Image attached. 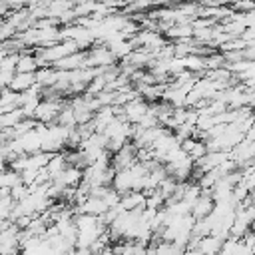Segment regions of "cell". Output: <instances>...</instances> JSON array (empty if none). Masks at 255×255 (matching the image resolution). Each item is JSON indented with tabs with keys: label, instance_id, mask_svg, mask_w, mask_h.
I'll return each instance as SVG.
<instances>
[{
	"label": "cell",
	"instance_id": "cell-24",
	"mask_svg": "<svg viewBox=\"0 0 255 255\" xmlns=\"http://www.w3.org/2000/svg\"><path fill=\"white\" fill-rule=\"evenodd\" d=\"M0 255H2V251H0Z\"/></svg>",
	"mask_w": 255,
	"mask_h": 255
},
{
	"label": "cell",
	"instance_id": "cell-23",
	"mask_svg": "<svg viewBox=\"0 0 255 255\" xmlns=\"http://www.w3.org/2000/svg\"><path fill=\"white\" fill-rule=\"evenodd\" d=\"M159 2H163V4H165V2H171V0H159Z\"/></svg>",
	"mask_w": 255,
	"mask_h": 255
},
{
	"label": "cell",
	"instance_id": "cell-19",
	"mask_svg": "<svg viewBox=\"0 0 255 255\" xmlns=\"http://www.w3.org/2000/svg\"><path fill=\"white\" fill-rule=\"evenodd\" d=\"M241 241H243V243H245L249 249H253V247H255V231H251V229H249V231H247V233L241 237Z\"/></svg>",
	"mask_w": 255,
	"mask_h": 255
},
{
	"label": "cell",
	"instance_id": "cell-18",
	"mask_svg": "<svg viewBox=\"0 0 255 255\" xmlns=\"http://www.w3.org/2000/svg\"><path fill=\"white\" fill-rule=\"evenodd\" d=\"M106 78L104 76H96L90 84H88V88H86V94H90V96H98V94H102L104 90H106Z\"/></svg>",
	"mask_w": 255,
	"mask_h": 255
},
{
	"label": "cell",
	"instance_id": "cell-5",
	"mask_svg": "<svg viewBox=\"0 0 255 255\" xmlns=\"http://www.w3.org/2000/svg\"><path fill=\"white\" fill-rule=\"evenodd\" d=\"M16 139H18V143H20V147H22V151L26 155L42 151V137H40V133L36 129H30V131H26L24 135H20Z\"/></svg>",
	"mask_w": 255,
	"mask_h": 255
},
{
	"label": "cell",
	"instance_id": "cell-14",
	"mask_svg": "<svg viewBox=\"0 0 255 255\" xmlns=\"http://www.w3.org/2000/svg\"><path fill=\"white\" fill-rule=\"evenodd\" d=\"M56 124L62 126V128H76V118H74V110L70 108V104H64L58 118H56Z\"/></svg>",
	"mask_w": 255,
	"mask_h": 255
},
{
	"label": "cell",
	"instance_id": "cell-10",
	"mask_svg": "<svg viewBox=\"0 0 255 255\" xmlns=\"http://www.w3.org/2000/svg\"><path fill=\"white\" fill-rule=\"evenodd\" d=\"M221 245H223V239H217L213 235H205V237H199L197 251H201L203 255H217L221 251Z\"/></svg>",
	"mask_w": 255,
	"mask_h": 255
},
{
	"label": "cell",
	"instance_id": "cell-15",
	"mask_svg": "<svg viewBox=\"0 0 255 255\" xmlns=\"http://www.w3.org/2000/svg\"><path fill=\"white\" fill-rule=\"evenodd\" d=\"M165 203V197L161 195L159 189H153L149 193H145V207H151V209H161Z\"/></svg>",
	"mask_w": 255,
	"mask_h": 255
},
{
	"label": "cell",
	"instance_id": "cell-17",
	"mask_svg": "<svg viewBox=\"0 0 255 255\" xmlns=\"http://www.w3.org/2000/svg\"><path fill=\"white\" fill-rule=\"evenodd\" d=\"M207 151H209V149H207V143H205L203 139H195V143H193V147L189 149V153H187V155H189V159L195 163V161H197V159H201Z\"/></svg>",
	"mask_w": 255,
	"mask_h": 255
},
{
	"label": "cell",
	"instance_id": "cell-3",
	"mask_svg": "<svg viewBox=\"0 0 255 255\" xmlns=\"http://www.w3.org/2000/svg\"><path fill=\"white\" fill-rule=\"evenodd\" d=\"M122 110H124V118H126V122L131 124V126H135V124H139V120L147 114L149 104H147L145 100H141V98H133V100L128 102Z\"/></svg>",
	"mask_w": 255,
	"mask_h": 255
},
{
	"label": "cell",
	"instance_id": "cell-20",
	"mask_svg": "<svg viewBox=\"0 0 255 255\" xmlns=\"http://www.w3.org/2000/svg\"><path fill=\"white\" fill-rule=\"evenodd\" d=\"M10 225H12V221H8V219H0V233H2V231H6Z\"/></svg>",
	"mask_w": 255,
	"mask_h": 255
},
{
	"label": "cell",
	"instance_id": "cell-12",
	"mask_svg": "<svg viewBox=\"0 0 255 255\" xmlns=\"http://www.w3.org/2000/svg\"><path fill=\"white\" fill-rule=\"evenodd\" d=\"M66 167H68V161H66L64 153H54L44 169H46V173L50 175V179H54V177H58Z\"/></svg>",
	"mask_w": 255,
	"mask_h": 255
},
{
	"label": "cell",
	"instance_id": "cell-13",
	"mask_svg": "<svg viewBox=\"0 0 255 255\" xmlns=\"http://www.w3.org/2000/svg\"><path fill=\"white\" fill-rule=\"evenodd\" d=\"M22 120H24V116H22V110L20 108H16L12 112H2L0 114V129H10L16 124H20Z\"/></svg>",
	"mask_w": 255,
	"mask_h": 255
},
{
	"label": "cell",
	"instance_id": "cell-2",
	"mask_svg": "<svg viewBox=\"0 0 255 255\" xmlns=\"http://www.w3.org/2000/svg\"><path fill=\"white\" fill-rule=\"evenodd\" d=\"M135 151H137V147H135L133 143H126L120 151L112 153V161H110V165H112L116 171H120V169H128L129 165H133V163L137 161Z\"/></svg>",
	"mask_w": 255,
	"mask_h": 255
},
{
	"label": "cell",
	"instance_id": "cell-6",
	"mask_svg": "<svg viewBox=\"0 0 255 255\" xmlns=\"http://www.w3.org/2000/svg\"><path fill=\"white\" fill-rule=\"evenodd\" d=\"M52 181L60 183L62 187H78L82 183V167L76 165H68L58 177H54Z\"/></svg>",
	"mask_w": 255,
	"mask_h": 255
},
{
	"label": "cell",
	"instance_id": "cell-16",
	"mask_svg": "<svg viewBox=\"0 0 255 255\" xmlns=\"http://www.w3.org/2000/svg\"><path fill=\"white\" fill-rule=\"evenodd\" d=\"M14 205H16V201L12 199V195H0V219L10 221V213H12Z\"/></svg>",
	"mask_w": 255,
	"mask_h": 255
},
{
	"label": "cell",
	"instance_id": "cell-22",
	"mask_svg": "<svg viewBox=\"0 0 255 255\" xmlns=\"http://www.w3.org/2000/svg\"><path fill=\"white\" fill-rule=\"evenodd\" d=\"M4 88H8V86H6V84H4V82H2V78H0V92H2V90H4Z\"/></svg>",
	"mask_w": 255,
	"mask_h": 255
},
{
	"label": "cell",
	"instance_id": "cell-21",
	"mask_svg": "<svg viewBox=\"0 0 255 255\" xmlns=\"http://www.w3.org/2000/svg\"><path fill=\"white\" fill-rule=\"evenodd\" d=\"M183 255H203L201 251H197V249H185L183 251Z\"/></svg>",
	"mask_w": 255,
	"mask_h": 255
},
{
	"label": "cell",
	"instance_id": "cell-8",
	"mask_svg": "<svg viewBox=\"0 0 255 255\" xmlns=\"http://www.w3.org/2000/svg\"><path fill=\"white\" fill-rule=\"evenodd\" d=\"M213 205H215V203H213L209 191H201V195L197 197V201L191 205V215H193L195 219H203V217H207V215L211 213Z\"/></svg>",
	"mask_w": 255,
	"mask_h": 255
},
{
	"label": "cell",
	"instance_id": "cell-4",
	"mask_svg": "<svg viewBox=\"0 0 255 255\" xmlns=\"http://www.w3.org/2000/svg\"><path fill=\"white\" fill-rule=\"evenodd\" d=\"M86 56H88V52H82V50H80V52H74V54H70V56H66V58L54 62L52 68L62 70V72H72V70L86 68Z\"/></svg>",
	"mask_w": 255,
	"mask_h": 255
},
{
	"label": "cell",
	"instance_id": "cell-1",
	"mask_svg": "<svg viewBox=\"0 0 255 255\" xmlns=\"http://www.w3.org/2000/svg\"><path fill=\"white\" fill-rule=\"evenodd\" d=\"M62 106H64V100L62 98H58V96H48V100H42L40 104H38V108H36V114H34V120L38 122V124H54L56 122V118H58V114H60V110H62Z\"/></svg>",
	"mask_w": 255,
	"mask_h": 255
},
{
	"label": "cell",
	"instance_id": "cell-7",
	"mask_svg": "<svg viewBox=\"0 0 255 255\" xmlns=\"http://www.w3.org/2000/svg\"><path fill=\"white\" fill-rule=\"evenodd\" d=\"M120 207L124 211L131 209H143L145 207V193L143 191H128L120 197Z\"/></svg>",
	"mask_w": 255,
	"mask_h": 255
},
{
	"label": "cell",
	"instance_id": "cell-9",
	"mask_svg": "<svg viewBox=\"0 0 255 255\" xmlns=\"http://www.w3.org/2000/svg\"><path fill=\"white\" fill-rule=\"evenodd\" d=\"M34 84H36V74H18V72H16L8 88H10L12 92H16V94H24V92H28Z\"/></svg>",
	"mask_w": 255,
	"mask_h": 255
},
{
	"label": "cell",
	"instance_id": "cell-11",
	"mask_svg": "<svg viewBox=\"0 0 255 255\" xmlns=\"http://www.w3.org/2000/svg\"><path fill=\"white\" fill-rule=\"evenodd\" d=\"M38 70V62L34 58V54H18V62H16V72L18 74H36Z\"/></svg>",
	"mask_w": 255,
	"mask_h": 255
}]
</instances>
